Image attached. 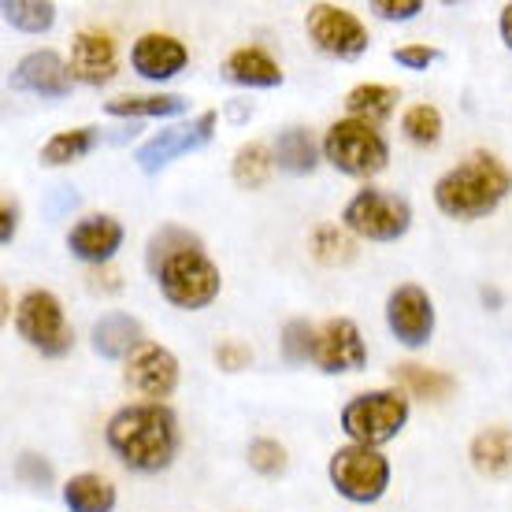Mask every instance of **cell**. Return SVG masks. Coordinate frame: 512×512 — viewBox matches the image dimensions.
<instances>
[{
    "label": "cell",
    "instance_id": "17",
    "mask_svg": "<svg viewBox=\"0 0 512 512\" xmlns=\"http://www.w3.org/2000/svg\"><path fill=\"white\" fill-rule=\"evenodd\" d=\"M123 245V223L112 216H86L67 231V249L82 264H108Z\"/></svg>",
    "mask_w": 512,
    "mask_h": 512
},
{
    "label": "cell",
    "instance_id": "20",
    "mask_svg": "<svg viewBox=\"0 0 512 512\" xmlns=\"http://www.w3.org/2000/svg\"><path fill=\"white\" fill-rule=\"evenodd\" d=\"M468 461L479 475L487 479H505L512 475V431L509 427H487L472 438Z\"/></svg>",
    "mask_w": 512,
    "mask_h": 512
},
{
    "label": "cell",
    "instance_id": "8",
    "mask_svg": "<svg viewBox=\"0 0 512 512\" xmlns=\"http://www.w3.org/2000/svg\"><path fill=\"white\" fill-rule=\"evenodd\" d=\"M342 223H346V231L368 238V242H397L412 227V208L405 197L368 186L346 205Z\"/></svg>",
    "mask_w": 512,
    "mask_h": 512
},
{
    "label": "cell",
    "instance_id": "6",
    "mask_svg": "<svg viewBox=\"0 0 512 512\" xmlns=\"http://www.w3.org/2000/svg\"><path fill=\"white\" fill-rule=\"evenodd\" d=\"M156 282H160V290H164V297L171 305L190 308V312L212 305L219 297V286H223L219 268L208 260V253L201 245L171 256L164 268L156 271Z\"/></svg>",
    "mask_w": 512,
    "mask_h": 512
},
{
    "label": "cell",
    "instance_id": "27",
    "mask_svg": "<svg viewBox=\"0 0 512 512\" xmlns=\"http://www.w3.org/2000/svg\"><path fill=\"white\" fill-rule=\"evenodd\" d=\"M271 171H275V153H271L264 141H249V145H242L234 153L231 175L242 190H260L271 179Z\"/></svg>",
    "mask_w": 512,
    "mask_h": 512
},
{
    "label": "cell",
    "instance_id": "21",
    "mask_svg": "<svg viewBox=\"0 0 512 512\" xmlns=\"http://www.w3.org/2000/svg\"><path fill=\"white\" fill-rule=\"evenodd\" d=\"M275 153V167L286 171V175H312L316 164H320V145L308 134L305 127H286L271 145Z\"/></svg>",
    "mask_w": 512,
    "mask_h": 512
},
{
    "label": "cell",
    "instance_id": "1",
    "mask_svg": "<svg viewBox=\"0 0 512 512\" xmlns=\"http://www.w3.org/2000/svg\"><path fill=\"white\" fill-rule=\"evenodd\" d=\"M104 438L130 472L153 475L164 472L179 453V420L164 401H141L119 409L104 427Z\"/></svg>",
    "mask_w": 512,
    "mask_h": 512
},
{
    "label": "cell",
    "instance_id": "24",
    "mask_svg": "<svg viewBox=\"0 0 512 512\" xmlns=\"http://www.w3.org/2000/svg\"><path fill=\"white\" fill-rule=\"evenodd\" d=\"M390 379L397 383V390L409 397H423V401H442V397L453 394L457 379L438 368H423V364H397Z\"/></svg>",
    "mask_w": 512,
    "mask_h": 512
},
{
    "label": "cell",
    "instance_id": "12",
    "mask_svg": "<svg viewBox=\"0 0 512 512\" xmlns=\"http://www.w3.org/2000/svg\"><path fill=\"white\" fill-rule=\"evenodd\" d=\"M386 323L394 338L405 349H420L431 342V331H435V305H431V294L423 286H397L390 301H386Z\"/></svg>",
    "mask_w": 512,
    "mask_h": 512
},
{
    "label": "cell",
    "instance_id": "15",
    "mask_svg": "<svg viewBox=\"0 0 512 512\" xmlns=\"http://www.w3.org/2000/svg\"><path fill=\"white\" fill-rule=\"evenodd\" d=\"M71 78L82 82V86H104L116 78L119 67V52L116 41L108 38L104 30H82L75 41H71Z\"/></svg>",
    "mask_w": 512,
    "mask_h": 512
},
{
    "label": "cell",
    "instance_id": "31",
    "mask_svg": "<svg viewBox=\"0 0 512 512\" xmlns=\"http://www.w3.org/2000/svg\"><path fill=\"white\" fill-rule=\"evenodd\" d=\"M401 130H405V138L412 145L427 149V145H435L442 138V112H438L435 104H412L409 112L401 116Z\"/></svg>",
    "mask_w": 512,
    "mask_h": 512
},
{
    "label": "cell",
    "instance_id": "34",
    "mask_svg": "<svg viewBox=\"0 0 512 512\" xmlns=\"http://www.w3.org/2000/svg\"><path fill=\"white\" fill-rule=\"evenodd\" d=\"M15 479H19L23 487L45 490V487H52L56 472H52V464L45 461V457H38V453H23V457L15 461Z\"/></svg>",
    "mask_w": 512,
    "mask_h": 512
},
{
    "label": "cell",
    "instance_id": "36",
    "mask_svg": "<svg viewBox=\"0 0 512 512\" xmlns=\"http://www.w3.org/2000/svg\"><path fill=\"white\" fill-rule=\"evenodd\" d=\"M372 12L386 23H405L423 12V0H372Z\"/></svg>",
    "mask_w": 512,
    "mask_h": 512
},
{
    "label": "cell",
    "instance_id": "7",
    "mask_svg": "<svg viewBox=\"0 0 512 512\" xmlns=\"http://www.w3.org/2000/svg\"><path fill=\"white\" fill-rule=\"evenodd\" d=\"M331 483L346 501L372 505L390 487V461L372 446H342L331 457Z\"/></svg>",
    "mask_w": 512,
    "mask_h": 512
},
{
    "label": "cell",
    "instance_id": "2",
    "mask_svg": "<svg viewBox=\"0 0 512 512\" xmlns=\"http://www.w3.org/2000/svg\"><path fill=\"white\" fill-rule=\"evenodd\" d=\"M512 171L498 156L472 153L435 182V205L449 219H483L509 197Z\"/></svg>",
    "mask_w": 512,
    "mask_h": 512
},
{
    "label": "cell",
    "instance_id": "4",
    "mask_svg": "<svg viewBox=\"0 0 512 512\" xmlns=\"http://www.w3.org/2000/svg\"><path fill=\"white\" fill-rule=\"evenodd\" d=\"M409 423V397L401 390H372L353 397L342 409V431L357 446L379 449L383 442L397 438V431Z\"/></svg>",
    "mask_w": 512,
    "mask_h": 512
},
{
    "label": "cell",
    "instance_id": "38",
    "mask_svg": "<svg viewBox=\"0 0 512 512\" xmlns=\"http://www.w3.org/2000/svg\"><path fill=\"white\" fill-rule=\"evenodd\" d=\"M15 231H19V205L4 201V208H0V245H12Z\"/></svg>",
    "mask_w": 512,
    "mask_h": 512
},
{
    "label": "cell",
    "instance_id": "30",
    "mask_svg": "<svg viewBox=\"0 0 512 512\" xmlns=\"http://www.w3.org/2000/svg\"><path fill=\"white\" fill-rule=\"evenodd\" d=\"M308 249H312V256H316L320 264H327V268H334V264H349V260L357 256V245H353V238L338 231L334 223H323V227H316V231H312V238H308Z\"/></svg>",
    "mask_w": 512,
    "mask_h": 512
},
{
    "label": "cell",
    "instance_id": "9",
    "mask_svg": "<svg viewBox=\"0 0 512 512\" xmlns=\"http://www.w3.org/2000/svg\"><path fill=\"white\" fill-rule=\"evenodd\" d=\"M308 38L316 41V49L338 60H357L360 52L368 49V26L360 23L349 8L338 4H316L305 15Z\"/></svg>",
    "mask_w": 512,
    "mask_h": 512
},
{
    "label": "cell",
    "instance_id": "18",
    "mask_svg": "<svg viewBox=\"0 0 512 512\" xmlns=\"http://www.w3.org/2000/svg\"><path fill=\"white\" fill-rule=\"evenodd\" d=\"M223 75L238 82V86H249V90H271V86H282V67L271 60V52L256 49H234L227 60H223Z\"/></svg>",
    "mask_w": 512,
    "mask_h": 512
},
{
    "label": "cell",
    "instance_id": "32",
    "mask_svg": "<svg viewBox=\"0 0 512 512\" xmlns=\"http://www.w3.org/2000/svg\"><path fill=\"white\" fill-rule=\"evenodd\" d=\"M312 349H316V327L308 320H290L282 327V357L290 364L312 360Z\"/></svg>",
    "mask_w": 512,
    "mask_h": 512
},
{
    "label": "cell",
    "instance_id": "35",
    "mask_svg": "<svg viewBox=\"0 0 512 512\" xmlns=\"http://www.w3.org/2000/svg\"><path fill=\"white\" fill-rule=\"evenodd\" d=\"M216 364L223 372H242V368L253 364V349L245 346V342H238V338H227V342L216 346Z\"/></svg>",
    "mask_w": 512,
    "mask_h": 512
},
{
    "label": "cell",
    "instance_id": "19",
    "mask_svg": "<svg viewBox=\"0 0 512 512\" xmlns=\"http://www.w3.org/2000/svg\"><path fill=\"white\" fill-rule=\"evenodd\" d=\"M93 353L104 360L130 357L141 346V323L130 312H108L93 323Z\"/></svg>",
    "mask_w": 512,
    "mask_h": 512
},
{
    "label": "cell",
    "instance_id": "26",
    "mask_svg": "<svg viewBox=\"0 0 512 512\" xmlns=\"http://www.w3.org/2000/svg\"><path fill=\"white\" fill-rule=\"evenodd\" d=\"M397 90L394 86H383V82H364V86H353L346 93V112L349 119H364V123H379L394 112Z\"/></svg>",
    "mask_w": 512,
    "mask_h": 512
},
{
    "label": "cell",
    "instance_id": "22",
    "mask_svg": "<svg viewBox=\"0 0 512 512\" xmlns=\"http://www.w3.org/2000/svg\"><path fill=\"white\" fill-rule=\"evenodd\" d=\"M104 112L119 119H167L186 112V97L179 93H127V97L104 104Z\"/></svg>",
    "mask_w": 512,
    "mask_h": 512
},
{
    "label": "cell",
    "instance_id": "11",
    "mask_svg": "<svg viewBox=\"0 0 512 512\" xmlns=\"http://www.w3.org/2000/svg\"><path fill=\"white\" fill-rule=\"evenodd\" d=\"M312 364L323 375H349L360 372L368 364V346L360 338V327L346 316L327 320L316 327V349H312Z\"/></svg>",
    "mask_w": 512,
    "mask_h": 512
},
{
    "label": "cell",
    "instance_id": "37",
    "mask_svg": "<svg viewBox=\"0 0 512 512\" xmlns=\"http://www.w3.org/2000/svg\"><path fill=\"white\" fill-rule=\"evenodd\" d=\"M435 60L438 49H431V45H401V49H394V64L409 67V71H427Z\"/></svg>",
    "mask_w": 512,
    "mask_h": 512
},
{
    "label": "cell",
    "instance_id": "3",
    "mask_svg": "<svg viewBox=\"0 0 512 512\" xmlns=\"http://www.w3.org/2000/svg\"><path fill=\"white\" fill-rule=\"evenodd\" d=\"M323 160L353 179H372L390 160L383 130L364 119H338L323 134Z\"/></svg>",
    "mask_w": 512,
    "mask_h": 512
},
{
    "label": "cell",
    "instance_id": "25",
    "mask_svg": "<svg viewBox=\"0 0 512 512\" xmlns=\"http://www.w3.org/2000/svg\"><path fill=\"white\" fill-rule=\"evenodd\" d=\"M101 141L97 127H75V130H60V134H52L45 145H41V164L45 167H64V164H75L82 156L93 153V145Z\"/></svg>",
    "mask_w": 512,
    "mask_h": 512
},
{
    "label": "cell",
    "instance_id": "28",
    "mask_svg": "<svg viewBox=\"0 0 512 512\" xmlns=\"http://www.w3.org/2000/svg\"><path fill=\"white\" fill-rule=\"evenodd\" d=\"M4 19L23 34H45L56 23V4H49V0H4Z\"/></svg>",
    "mask_w": 512,
    "mask_h": 512
},
{
    "label": "cell",
    "instance_id": "10",
    "mask_svg": "<svg viewBox=\"0 0 512 512\" xmlns=\"http://www.w3.org/2000/svg\"><path fill=\"white\" fill-rule=\"evenodd\" d=\"M216 119H219L216 112H201V116L190 119V123L160 130V134H153L145 145H138L134 160H138V167L145 171V175H156V171H164L171 160L205 149L208 141L216 138Z\"/></svg>",
    "mask_w": 512,
    "mask_h": 512
},
{
    "label": "cell",
    "instance_id": "14",
    "mask_svg": "<svg viewBox=\"0 0 512 512\" xmlns=\"http://www.w3.org/2000/svg\"><path fill=\"white\" fill-rule=\"evenodd\" d=\"M12 82H15V90L38 93V97H45V101H60V97H67L71 86H75L71 64L52 49L26 52L23 60L15 64Z\"/></svg>",
    "mask_w": 512,
    "mask_h": 512
},
{
    "label": "cell",
    "instance_id": "16",
    "mask_svg": "<svg viewBox=\"0 0 512 512\" xmlns=\"http://www.w3.org/2000/svg\"><path fill=\"white\" fill-rule=\"evenodd\" d=\"M130 64L149 82H167V78H175L182 67L190 64V52L171 34H141L134 41V49H130Z\"/></svg>",
    "mask_w": 512,
    "mask_h": 512
},
{
    "label": "cell",
    "instance_id": "5",
    "mask_svg": "<svg viewBox=\"0 0 512 512\" xmlns=\"http://www.w3.org/2000/svg\"><path fill=\"white\" fill-rule=\"evenodd\" d=\"M15 331L26 346L38 349L41 357H67L75 346V331L64 316V305L49 290L23 294V301L15 308Z\"/></svg>",
    "mask_w": 512,
    "mask_h": 512
},
{
    "label": "cell",
    "instance_id": "33",
    "mask_svg": "<svg viewBox=\"0 0 512 512\" xmlns=\"http://www.w3.org/2000/svg\"><path fill=\"white\" fill-rule=\"evenodd\" d=\"M249 468L260 475H268V479H275V475L286 472V449L275 442V438H256V442H249Z\"/></svg>",
    "mask_w": 512,
    "mask_h": 512
},
{
    "label": "cell",
    "instance_id": "29",
    "mask_svg": "<svg viewBox=\"0 0 512 512\" xmlns=\"http://www.w3.org/2000/svg\"><path fill=\"white\" fill-rule=\"evenodd\" d=\"M201 245V238L197 234H190L186 227H175V223H167V227H160V231L149 238V249H145V260H149V271H160L171 260L175 253H182V249H197Z\"/></svg>",
    "mask_w": 512,
    "mask_h": 512
},
{
    "label": "cell",
    "instance_id": "23",
    "mask_svg": "<svg viewBox=\"0 0 512 512\" xmlns=\"http://www.w3.org/2000/svg\"><path fill=\"white\" fill-rule=\"evenodd\" d=\"M64 505L71 512H112L116 509V487L97 472L71 475L64 487Z\"/></svg>",
    "mask_w": 512,
    "mask_h": 512
},
{
    "label": "cell",
    "instance_id": "39",
    "mask_svg": "<svg viewBox=\"0 0 512 512\" xmlns=\"http://www.w3.org/2000/svg\"><path fill=\"white\" fill-rule=\"evenodd\" d=\"M498 30H501V41H505V45H509V52H512V4H505V8H501Z\"/></svg>",
    "mask_w": 512,
    "mask_h": 512
},
{
    "label": "cell",
    "instance_id": "13",
    "mask_svg": "<svg viewBox=\"0 0 512 512\" xmlns=\"http://www.w3.org/2000/svg\"><path fill=\"white\" fill-rule=\"evenodd\" d=\"M127 386L149 401H164L179 386V357L156 342H141L127 357Z\"/></svg>",
    "mask_w": 512,
    "mask_h": 512
}]
</instances>
